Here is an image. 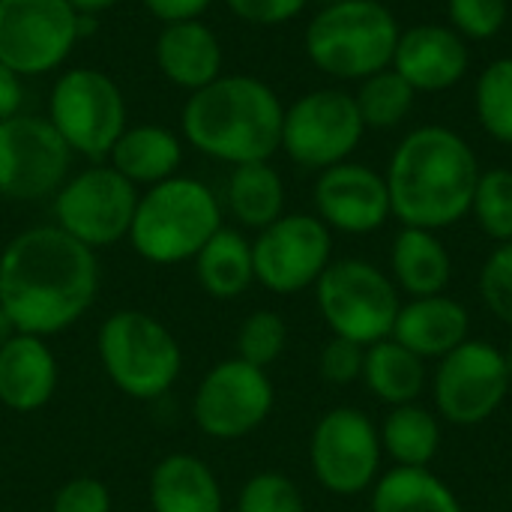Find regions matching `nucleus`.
Here are the masks:
<instances>
[{"instance_id":"f257e3e1","label":"nucleus","mask_w":512,"mask_h":512,"mask_svg":"<svg viewBox=\"0 0 512 512\" xmlns=\"http://www.w3.org/2000/svg\"><path fill=\"white\" fill-rule=\"evenodd\" d=\"M96 294V252L54 222L18 231L0 252V309L18 333L51 339L78 324Z\"/></svg>"},{"instance_id":"f03ea898","label":"nucleus","mask_w":512,"mask_h":512,"mask_svg":"<svg viewBox=\"0 0 512 512\" xmlns=\"http://www.w3.org/2000/svg\"><path fill=\"white\" fill-rule=\"evenodd\" d=\"M384 180L402 228L444 231L471 213L480 162L456 129L429 123L396 144Z\"/></svg>"},{"instance_id":"7ed1b4c3","label":"nucleus","mask_w":512,"mask_h":512,"mask_svg":"<svg viewBox=\"0 0 512 512\" xmlns=\"http://www.w3.org/2000/svg\"><path fill=\"white\" fill-rule=\"evenodd\" d=\"M285 105L255 75H219L189 93L180 111V132L198 153L228 162H270L282 150Z\"/></svg>"},{"instance_id":"20e7f679","label":"nucleus","mask_w":512,"mask_h":512,"mask_svg":"<svg viewBox=\"0 0 512 512\" xmlns=\"http://www.w3.org/2000/svg\"><path fill=\"white\" fill-rule=\"evenodd\" d=\"M219 228L222 204L216 192L195 177L177 174L141 189L126 240L147 264L174 267L192 261Z\"/></svg>"},{"instance_id":"39448f33","label":"nucleus","mask_w":512,"mask_h":512,"mask_svg":"<svg viewBox=\"0 0 512 512\" xmlns=\"http://www.w3.org/2000/svg\"><path fill=\"white\" fill-rule=\"evenodd\" d=\"M399 21L381 0H342L321 6L306 27L309 60L336 81H363L393 66Z\"/></svg>"},{"instance_id":"423d86ee","label":"nucleus","mask_w":512,"mask_h":512,"mask_svg":"<svg viewBox=\"0 0 512 512\" xmlns=\"http://www.w3.org/2000/svg\"><path fill=\"white\" fill-rule=\"evenodd\" d=\"M96 354L108 381L129 399H162L183 372V348L156 315L144 309L111 312L96 333Z\"/></svg>"},{"instance_id":"0eeeda50","label":"nucleus","mask_w":512,"mask_h":512,"mask_svg":"<svg viewBox=\"0 0 512 512\" xmlns=\"http://www.w3.org/2000/svg\"><path fill=\"white\" fill-rule=\"evenodd\" d=\"M315 303L333 336L363 348L390 339L402 297L390 273L363 258H339L315 282Z\"/></svg>"},{"instance_id":"6e6552de","label":"nucleus","mask_w":512,"mask_h":512,"mask_svg":"<svg viewBox=\"0 0 512 512\" xmlns=\"http://www.w3.org/2000/svg\"><path fill=\"white\" fill-rule=\"evenodd\" d=\"M48 123L75 156L102 162L129 126L123 90L102 69H63L48 96Z\"/></svg>"},{"instance_id":"1a4fd4ad","label":"nucleus","mask_w":512,"mask_h":512,"mask_svg":"<svg viewBox=\"0 0 512 512\" xmlns=\"http://www.w3.org/2000/svg\"><path fill=\"white\" fill-rule=\"evenodd\" d=\"M141 189L108 162H93L66 177L54 192V225L99 252L129 237Z\"/></svg>"},{"instance_id":"9d476101","label":"nucleus","mask_w":512,"mask_h":512,"mask_svg":"<svg viewBox=\"0 0 512 512\" xmlns=\"http://www.w3.org/2000/svg\"><path fill=\"white\" fill-rule=\"evenodd\" d=\"M381 432L375 420L351 405L327 411L309 438V465L318 486L336 498H357L381 477Z\"/></svg>"},{"instance_id":"9b49d317","label":"nucleus","mask_w":512,"mask_h":512,"mask_svg":"<svg viewBox=\"0 0 512 512\" xmlns=\"http://www.w3.org/2000/svg\"><path fill=\"white\" fill-rule=\"evenodd\" d=\"M366 135V123L354 93L339 87H318L285 108L282 150L309 171H324L348 162Z\"/></svg>"},{"instance_id":"f8f14e48","label":"nucleus","mask_w":512,"mask_h":512,"mask_svg":"<svg viewBox=\"0 0 512 512\" xmlns=\"http://www.w3.org/2000/svg\"><path fill=\"white\" fill-rule=\"evenodd\" d=\"M510 387L504 351L483 339H468L465 345L441 357L435 366V414L459 429L483 426L507 402Z\"/></svg>"},{"instance_id":"ddd939ff","label":"nucleus","mask_w":512,"mask_h":512,"mask_svg":"<svg viewBox=\"0 0 512 512\" xmlns=\"http://www.w3.org/2000/svg\"><path fill=\"white\" fill-rule=\"evenodd\" d=\"M276 405L267 369L228 357L204 372L192 393V420L213 441H240L261 429Z\"/></svg>"},{"instance_id":"4468645a","label":"nucleus","mask_w":512,"mask_h":512,"mask_svg":"<svg viewBox=\"0 0 512 512\" xmlns=\"http://www.w3.org/2000/svg\"><path fill=\"white\" fill-rule=\"evenodd\" d=\"M81 39L69 0H0V63L21 78L60 69Z\"/></svg>"},{"instance_id":"2eb2a0df","label":"nucleus","mask_w":512,"mask_h":512,"mask_svg":"<svg viewBox=\"0 0 512 512\" xmlns=\"http://www.w3.org/2000/svg\"><path fill=\"white\" fill-rule=\"evenodd\" d=\"M255 282L270 294L315 288L333 261V231L315 213H285L252 240Z\"/></svg>"},{"instance_id":"dca6fc26","label":"nucleus","mask_w":512,"mask_h":512,"mask_svg":"<svg viewBox=\"0 0 512 512\" xmlns=\"http://www.w3.org/2000/svg\"><path fill=\"white\" fill-rule=\"evenodd\" d=\"M72 150L48 117L15 114L0 120V198L45 201L72 174Z\"/></svg>"},{"instance_id":"f3484780","label":"nucleus","mask_w":512,"mask_h":512,"mask_svg":"<svg viewBox=\"0 0 512 512\" xmlns=\"http://www.w3.org/2000/svg\"><path fill=\"white\" fill-rule=\"evenodd\" d=\"M312 201H315V216L330 231L351 234V237L375 234L393 216L384 174L351 159L318 171Z\"/></svg>"},{"instance_id":"a211bd4d","label":"nucleus","mask_w":512,"mask_h":512,"mask_svg":"<svg viewBox=\"0 0 512 512\" xmlns=\"http://www.w3.org/2000/svg\"><path fill=\"white\" fill-rule=\"evenodd\" d=\"M471 66V48L450 24H414L399 33L393 69L417 93H444L456 87Z\"/></svg>"},{"instance_id":"6ab92c4d","label":"nucleus","mask_w":512,"mask_h":512,"mask_svg":"<svg viewBox=\"0 0 512 512\" xmlns=\"http://www.w3.org/2000/svg\"><path fill=\"white\" fill-rule=\"evenodd\" d=\"M390 339H396L426 363L441 360L471 339V312L462 300L450 294L414 297L402 303Z\"/></svg>"},{"instance_id":"aec40b11","label":"nucleus","mask_w":512,"mask_h":512,"mask_svg":"<svg viewBox=\"0 0 512 512\" xmlns=\"http://www.w3.org/2000/svg\"><path fill=\"white\" fill-rule=\"evenodd\" d=\"M57 375L48 339L15 330L0 348V405L15 414L42 411L54 399Z\"/></svg>"},{"instance_id":"412c9836","label":"nucleus","mask_w":512,"mask_h":512,"mask_svg":"<svg viewBox=\"0 0 512 512\" xmlns=\"http://www.w3.org/2000/svg\"><path fill=\"white\" fill-rule=\"evenodd\" d=\"M162 78L189 93L207 87L222 75V42L201 18L162 24L153 48Z\"/></svg>"},{"instance_id":"4be33fe9","label":"nucleus","mask_w":512,"mask_h":512,"mask_svg":"<svg viewBox=\"0 0 512 512\" xmlns=\"http://www.w3.org/2000/svg\"><path fill=\"white\" fill-rule=\"evenodd\" d=\"M153 512H222V483L216 471L192 453H168L150 471Z\"/></svg>"},{"instance_id":"5701e85b","label":"nucleus","mask_w":512,"mask_h":512,"mask_svg":"<svg viewBox=\"0 0 512 512\" xmlns=\"http://www.w3.org/2000/svg\"><path fill=\"white\" fill-rule=\"evenodd\" d=\"M390 279L399 294L435 297L447 294L453 279V258L438 231L426 228H402L390 246Z\"/></svg>"},{"instance_id":"b1692460","label":"nucleus","mask_w":512,"mask_h":512,"mask_svg":"<svg viewBox=\"0 0 512 512\" xmlns=\"http://www.w3.org/2000/svg\"><path fill=\"white\" fill-rule=\"evenodd\" d=\"M108 165L120 171L132 186L150 189L180 174L183 141L177 132L159 123L126 126V132L117 138V144L108 153Z\"/></svg>"},{"instance_id":"393cba45","label":"nucleus","mask_w":512,"mask_h":512,"mask_svg":"<svg viewBox=\"0 0 512 512\" xmlns=\"http://www.w3.org/2000/svg\"><path fill=\"white\" fill-rule=\"evenodd\" d=\"M195 279L201 291L213 300H237L255 282L252 240H246L237 228H219L201 252L192 258Z\"/></svg>"},{"instance_id":"a878e982","label":"nucleus","mask_w":512,"mask_h":512,"mask_svg":"<svg viewBox=\"0 0 512 512\" xmlns=\"http://www.w3.org/2000/svg\"><path fill=\"white\" fill-rule=\"evenodd\" d=\"M360 381L378 402L399 408L423 396L429 384V369H426V360H420L414 351H408L396 339H381L366 348Z\"/></svg>"},{"instance_id":"bb28decb","label":"nucleus","mask_w":512,"mask_h":512,"mask_svg":"<svg viewBox=\"0 0 512 512\" xmlns=\"http://www.w3.org/2000/svg\"><path fill=\"white\" fill-rule=\"evenodd\" d=\"M378 432L384 456H390L396 468H429L444 441L441 417L420 402L390 408Z\"/></svg>"},{"instance_id":"cd10ccee","label":"nucleus","mask_w":512,"mask_h":512,"mask_svg":"<svg viewBox=\"0 0 512 512\" xmlns=\"http://www.w3.org/2000/svg\"><path fill=\"white\" fill-rule=\"evenodd\" d=\"M369 492V512H465L450 483L429 468H390Z\"/></svg>"},{"instance_id":"c85d7f7f","label":"nucleus","mask_w":512,"mask_h":512,"mask_svg":"<svg viewBox=\"0 0 512 512\" xmlns=\"http://www.w3.org/2000/svg\"><path fill=\"white\" fill-rule=\"evenodd\" d=\"M225 204L243 228L261 231L285 216V180L270 162L234 165L225 186Z\"/></svg>"},{"instance_id":"c756f323","label":"nucleus","mask_w":512,"mask_h":512,"mask_svg":"<svg viewBox=\"0 0 512 512\" xmlns=\"http://www.w3.org/2000/svg\"><path fill=\"white\" fill-rule=\"evenodd\" d=\"M354 102L360 108L366 129H393L411 114L417 90L390 66L363 78L354 93Z\"/></svg>"},{"instance_id":"7c9ffc66","label":"nucleus","mask_w":512,"mask_h":512,"mask_svg":"<svg viewBox=\"0 0 512 512\" xmlns=\"http://www.w3.org/2000/svg\"><path fill=\"white\" fill-rule=\"evenodd\" d=\"M474 108L486 135L501 144H512V57H498L480 72Z\"/></svg>"},{"instance_id":"2f4dec72","label":"nucleus","mask_w":512,"mask_h":512,"mask_svg":"<svg viewBox=\"0 0 512 512\" xmlns=\"http://www.w3.org/2000/svg\"><path fill=\"white\" fill-rule=\"evenodd\" d=\"M471 216L489 240L512 243V168L480 171Z\"/></svg>"},{"instance_id":"473e14b6","label":"nucleus","mask_w":512,"mask_h":512,"mask_svg":"<svg viewBox=\"0 0 512 512\" xmlns=\"http://www.w3.org/2000/svg\"><path fill=\"white\" fill-rule=\"evenodd\" d=\"M234 348L240 360L258 366V369H270L288 348V324L279 312L273 309H255L243 318Z\"/></svg>"},{"instance_id":"72a5a7b5","label":"nucleus","mask_w":512,"mask_h":512,"mask_svg":"<svg viewBox=\"0 0 512 512\" xmlns=\"http://www.w3.org/2000/svg\"><path fill=\"white\" fill-rule=\"evenodd\" d=\"M237 512H306V498L291 477L279 471H261L243 483Z\"/></svg>"},{"instance_id":"f704fd0d","label":"nucleus","mask_w":512,"mask_h":512,"mask_svg":"<svg viewBox=\"0 0 512 512\" xmlns=\"http://www.w3.org/2000/svg\"><path fill=\"white\" fill-rule=\"evenodd\" d=\"M480 300L483 306L512 330V243H498L480 267Z\"/></svg>"},{"instance_id":"c9c22d12","label":"nucleus","mask_w":512,"mask_h":512,"mask_svg":"<svg viewBox=\"0 0 512 512\" xmlns=\"http://www.w3.org/2000/svg\"><path fill=\"white\" fill-rule=\"evenodd\" d=\"M447 15L465 39H492L507 24L510 0H447Z\"/></svg>"},{"instance_id":"e433bc0d","label":"nucleus","mask_w":512,"mask_h":512,"mask_svg":"<svg viewBox=\"0 0 512 512\" xmlns=\"http://www.w3.org/2000/svg\"><path fill=\"white\" fill-rule=\"evenodd\" d=\"M363 360H366V348L348 339L333 336L318 357V372L327 384L333 387H348L357 384L363 378Z\"/></svg>"},{"instance_id":"4c0bfd02","label":"nucleus","mask_w":512,"mask_h":512,"mask_svg":"<svg viewBox=\"0 0 512 512\" xmlns=\"http://www.w3.org/2000/svg\"><path fill=\"white\" fill-rule=\"evenodd\" d=\"M111 507V489L96 477H72L51 498V512H111Z\"/></svg>"},{"instance_id":"58836bf2","label":"nucleus","mask_w":512,"mask_h":512,"mask_svg":"<svg viewBox=\"0 0 512 512\" xmlns=\"http://www.w3.org/2000/svg\"><path fill=\"white\" fill-rule=\"evenodd\" d=\"M309 0H225L231 15L252 27H279L294 21Z\"/></svg>"},{"instance_id":"ea45409f","label":"nucleus","mask_w":512,"mask_h":512,"mask_svg":"<svg viewBox=\"0 0 512 512\" xmlns=\"http://www.w3.org/2000/svg\"><path fill=\"white\" fill-rule=\"evenodd\" d=\"M147 6V12L153 18H159L162 24H174V21H192L201 18L213 0H141Z\"/></svg>"},{"instance_id":"a19ab883","label":"nucleus","mask_w":512,"mask_h":512,"mask_svg":"<svg viewBox=\"0 0 512 512\" xmlns=\"http://www.w3.org/2000/svg\"><path fill=\"white\" fill-rule=\"evenodd\" d=\"M21 105H24V78L6 63H0V120L21 114Z\"/></svg>"},{"instance_id":"79ce46f5","label":"nucleus","mask_w":512,"mask_h":512,"mask_svg":"<svg viewBox=\"0 0 512 512\" xmlns=\"http://www.w3.org/2000/svg\"><path fill=\"white\" fill-rule=\"evenodd\" d=\"M72 3V9L78 12V15H99V12H105V9H111V6H117L120 0H69Z\"/></svg>"},{"instance_id":"37998d69","label":"nucleus","mask_w":512,"mask_h":512,"mask_svg":"<svg viewBox=\"0 0 512 512\" xmlns=\"http://www.w3.org/2000/svg\"><path fill=\"white\" fill-rule=\"evenodd\" d=\"M12 333H15V327H12V321L6 318V312L0 309V348L9 342V336H12Z\"/></svg>"},{"instance_id":"c03bdc74","label":"nucleus","mask_w":512,"mask_h":512,"mask_svg":"<svg viewBox=\"0 0 512 512\" xmlns=\"http://www.w3.org/2000/svg\"><path fill=\"white\" fill-rule=\"evenodd\" d=\"M504 360H507V372H510V381H512V342H510V348L504 351Z\"/></svg>"},{"instance_id":"a18cd8bd","label":"nucleus","mask_w":512,"mask_h":512,"mask_svg":"<svg viewBox=\"0 0 512 512\" xmlns=\"http://www.w3.org/2000/svg\"><path fill=\"white\" fill-rule=\"evenodd\" d=\"M309 3H318V6H333V3H342V0H309Z\"/></svg>"},{"instance_id":"49530a36","label":"nucleus","mask_w":512,"mask_h":512,"mask_svg":"<svg viewBox=\"0 0 512 512\" xmlns=\"http://www.w3.org/2000/svg\"><path fill=\"white\" fill-rule=\"evenodd\" d=\"M510 501H512V477H510Z\"/></svg>"}]
</instances>
